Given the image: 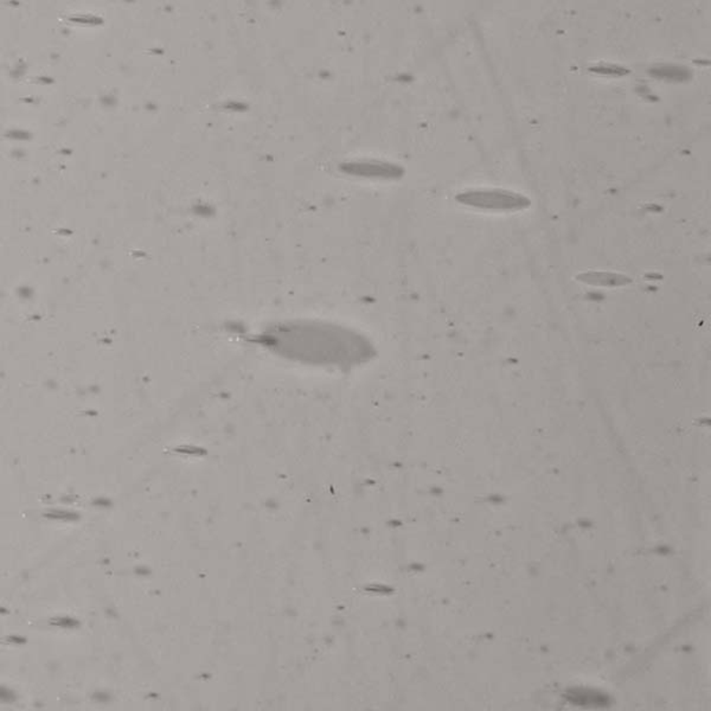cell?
Instances as JSON below:
<instances>
[{"label": "cell", "instance_id": "cell-1", "mask_svg": "<svg viewBox=\"0 0 711 711\" xmlns=\"http://www.w3.org/2000/svg\"><path fill=\"white\" fill-rule=\"evenodd\" d=\"M459 203L483 210L517 211L530 207L529 198L501 189L468 190L457 195Z\"/></svg>", "mask_w": 711, "mask_h": 711}, {"label": "cell", "instance_id": "cell-2", "mask_svg": "<svg viewBox=\"0 0 711 711\" xmlns=\"http://www.w3.org/2000/svg\"><path fill=\"white\" fill-rule=\"evenodd\" d=\"M340 171L355 177L373 179H398L405 175L401 165L373 159L347 161L340 165Z\"/></svg>", "mask_w": 711, "mask_h": 711}, {"label": "cell", "instance_id": "cell-3", "mask_svg": "<svg viewBox=\"0 0 711 711\" xmlns=\"http://www.w3.org/2000/svg\"><path fill=\"white\" fill-rule=\"evenodd\" d=\"M690 71L683 67H674V65H662L652 69L651 75L655 78H661L670 81H684L689 78Z\"/></svg>", "mask_w": 711, "mask_h": 711}]
</instances>
